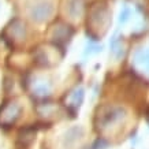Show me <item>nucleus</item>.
I'll return each mask as SVG.
<instances>
[{
  "instance_id": "nucleus-4",
  "label": "nucleus",
  "mask_w": 149,
  "mask_h": 149,
  "mask_svg": "<svg viewBox=\"0 0 149 149\" xmlns=\"http://www.w3.org/2000/svg\"><path fill=\"white\" fill-rule=\"evenodd\" d=\"M136 62L149 71V49H141L136 54Z\"/></svg>"
},
{
  "instance_id": "nucleus-5",
  "label": "nucleus",
  "mask_w": 149,
  "mask_h": 149,
  "mask_svg": "<svg viewBox=\"0 0 149 149\" xmlns=\"http://www.w3.org/2000/svg\"><path fill=\"white\" fill-rule=\"evenodd\" d=\"M129 14H130L129 8H125V10H123V13H120V18H119L120 23H125L127 19H129Z\"/></svg>"
},
{
  "instance_id": "nucleus-1",
  "label": "nucleus",
  "mask_w": 149,
  "mask_h": 149,
  "mask_svg": "<svg viewBox=\"0 0 149 149\" xmlns=\"http://www.w3.org/2000/svg\"><path fill=\"white\" fill-rule=\"evenodd\" d=\"M19 113H21V107L15 103H10V104L6 105L4 108L1 109L0 118H1L3 123H6V125H11V123H14L19 118Z\"/></svg>"
},
{
  "instance_id": "nucleus-2",
  "label": "nucleus",
  "mask_w": 149,
  "mask_h": 149,
  "mask_svg": "<svg viewBox=\"0 0 149 149\" xmlns=\"http://www.w3.org/2000/svg\"><path fill=\"white\" fill-rule=\"evenodd\" d=\"M123 116H125V109L123 108H120V107H111V108L107 109V112L101 115L100 119H101V125L105 127L115 123Z\"/></svg>"
},
{
  "instance_id": "nucleus-3",
  "label": "nucleus",
  "mask_w": 149,
  "mask_h": 149,
  "mask_svg": "<svg viewBox=\"0 0 149 149\" xmlns=\"http://www.w3.org/2000/svg\"><path fill=\"white\" fill-rule=\"evenodd\" d=\"M52 14V6L48 4V3H42V4H38L36 7H33L30 10V15L32 18L37 22H41V21H45L48 17Z\"/></svg>"
}]
</instances>
